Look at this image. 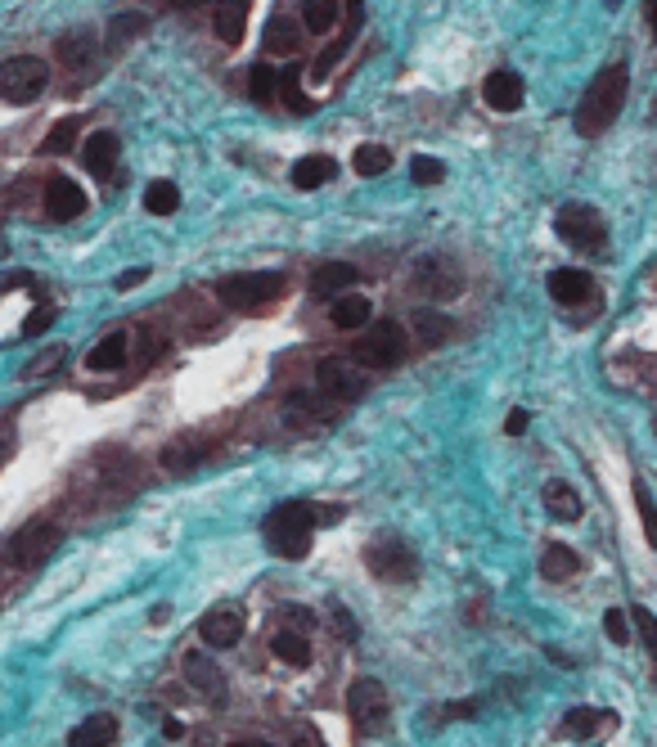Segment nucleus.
Here are the masks:
<instances>
[{
  "instance_id": "obj_27",
  "label": "nucleus",
  "mask_w": 657,
  "mask_h": 747,
  "mask_svg": "<svg viewBox=\"0 0 657 747\" xmlns=\"http://www.w3.org/2000/svg\"><path fill=\"white\" fill-rule=\"evenodd\" d=\"M126 333H108V338H99L95 342V351L86 356V365L95 369V374H108V369H122L126 365Z\"/></svg>"
},
{
  "instance_id": "obj_40",
  "label": "nucleus",
  "mask_w": 657,
  "mask_h": 747,
  "mask_svg": "<svg viewBox=\"0 0 657 747\" xmlns=\"http://www.w3.org/2000/svg\"><path fill=\"white\" fill-rule=\"evenodd\" d=\"M635 504H639V518H644V531H648V545L657 549V504L648 500V486L635 482Z\"/></svg>"
},
{
  "instance_id": "obj_35",
  "label": "nucleus",
  "mask_w": 657,
  "mask_h": 747,
  "mask_svg": "<svg viewBox=\"0 0 657 747\" xmlns=\"http://www.w3.org/2000/svg\"><path fill=\"white\" fill-rule=\"evenodd\" d=\"M297 41H302V36H297V27L288 23L284 14L270 18V27H266V45H270V50H275V54H293Z\"/></svg>"
},
{
  "instance_id": "obj_46",
  "label": "nucleus",
  "mask_w": 657,
  "mask_h": 747,
  "mask_svg": "<svg viewBox=\"0 0 657 747\" xmlns=\"http://www.w3.org/2000/svg\"><path fill=\"white\" fill-rule=\"evenodd\" d=\"M333 617H338V626H342V639H356V621L347 617L342 608H333Z\"/></svg>"
},
{
  "instance_id": "obj_21",
  "label": "nucleus",
  "mask_w": 657,
  "mask_h": 747,
  "mask_svg": "<svg viewBox=\"0 0 657 747\" xmlns=\"http://www.w3.org/2000/svg\"><path fill=\"white\" fill-rule=\"evenodd\" d=\"M117 738V716H108V711H95V716H86L77 729L68 734L72 747H108Z\"/></svg>"
},
{
  "instance_id": "obj_32",
  "label": "nucleus",
  "mask_w": 657,
  "mask_h": 747,
  "mask_svg": "<svg viewBox=\"0 0 657 747\" xmlns=\"http://www.w3.org/2000/svg\"><path fill=\"white\" fill-rule=\"evenodd\" d=\"M180 203V189L176 180H149V189H144V207H149L153 216H171Z\"/></svg>"
},
{
  "instance_id": "obj_42",
  "label": "nucleus",
  "mask_w": 657,
  "mask_h": 747,
  "mask_svg": "<svg viewBox=\"0 0 657 747\" xmlns=\"http://www.w3.org/2000/svg\"><path fill=\"white\" fill-rule=\"evenodd\" d=\"M630 621L639 626V635H644L648 653H653V662H657V617H653L648 608H635V612H630Z\"/></svg>"
},
{
  "instance_id": "obj_44",
  "label": "nucleus",
  "mask_w": 657,
  "mask_h": 747,
  "mask_svg": "<svg viewBox=\"0 0 657 747\" xmlns=\"http://www.w3.org/2000/svg\"><path fill=\"white\" fill-rule=\"evenodd\" d=\"M144 279H149V270H144V266H131V270H122V275H117V293H131V288H140Z\"/></svg>"
},
{
  "instance_id": "obj_38",
  "label": "nucleus",
  "mask_w": 657,
  "mask_h": 747,
  "mask_svg": "<svg viewBox=\"0 0 657 747\" xmlns=\"http://www.w3.org/2000/svg\"><path fill=\"white\" fill-rule=\"evenodd\" d=\"M441 176H446V162H441V158H428V153H419V158L410 162V180H414V185H437Z\"/></svg>"
},
{
  "instance_id": "obj_19",
  "label": "nucleus",
  "mask_w": 657,
  "mask_h": 747,
  "mask_svg": "<svg viewBox=\"0 0 657 747\" xmlns=\"http://www.w3.org/2000/svg\"><path fill=\"white\" fill-rule=\"evenodd\" d=\"M540 500H545V509L554 513L558 522H576V518H581V491H576L572 482H563V477H554V482H545V491H540Z\"/></svg>"
},
{
  "instance_id": "obj_3",
  "label": "nucleus",
  "mask_w": 657,
  "mask_h": 747,
  "mask_svg": "<svg viewBox=\"0 0 657 747\" xmlns=\"http://www.w3.org/2000/svg\"><path fill=\"white\" fill-rule=\"evenodd\" d=\"M59 540H63V531L54 527L50 518H32V522H23V527L14 531V536L0 545V563H9V567H36V563H45V558L59 549Z\"/></svg>"
},
{
  "instance_id": "obj_45",
  "label": "nucleus",
  "mask_w": 657,
  "mask_h": 747,
  "mask_svg": "<svg viewBox=\"0 0 657 747\" xmlns=\"http://www.w3.org/2000/svg\"><path fill=\"white\" fill-rule=\"evenodd\" d=\"M527 419H531L527 410H509V419H504V432H509V437H522V432H527Z\"/></svg>"
},
{
  "instance_id": "obj_33",
  "label": "nucleus",
  "mask_w": 657,
  "mask_h": 747,
  "mask_svg": "<svg viewBox=\"0 0 657 747\" xmlns=\"http://www.w3.org/2000/svg\"><path fill=\"white\" fill-rule=\"evenodd\" d=\"M351 167H356L360 176H369V180H374V176H383V171L392 167V153H387L383 144H360V149H356V158H351Z\"/></svg>"
},
{
  "instance_id": "obj_6",
  "label": "nucleus",
  "mask_w": 657,
  "mask_h": 747,
  "mask_svg": "<svg viewBox=\"0 0 657 747\" xmlns=\"http://www.w3.org/2000/svg\"><path fill=\"white\" fill-rule=\"evenodd\" d=\"M347 711H351V725H356L360 734H383V729L392 725V702H387L383 680H374V675H360V680H351Z\"/></svg>"
},
{
  "instance_id": "obj_13",
  "label": "nucleus",
  "mask_w": 657,
  "mask_h": 747,
  "mask_svg": "<svg viewBox=\"0 0 657 747\" xmlns=\"http://www.w3.org/2000/svg\"><path fill=\"white\" fill-rule=\"evenodd\" d=\"M482 95H486V104H491L495 113H518V108H522V99H527V86H522V77H518V72H509V68H495L491 77L482 81Z\"/></svg>"
},
{
  "instance_id": "obj_39",
  "label": "nucleus",
  "mask_w": 657,
  "mask_h": 747,
  "mask_svg": "<svg viewBox=\"0 0 657 747\" xmlns=\"http://www.w3.org/2000/svg\"><path fill=\"white\" fill-rule=\"evenodd\" d=\"M279 90H284V104L293 108V113H311V108H315L311 99L302 95V86H297V68H288L284 77H279Z\"/></svg>"
},
{
  "instance_id": "obj_7",
  "label": "nucleus",
  "mask_w": 657,
  "mask_h": 747,
  "mask_svg": "<svg viewBox=\"0 0 657 747\" xmlns=\"http://www.w3.org/2000/svg\"><path fill=\"white\" fill-rule=\"evenodd\" d=\"M401 351H405V333L396 320H369L365 329H360L356 360L365 369H396L401 365Z\"/></svg>"
},
{
  "instance_id": "obj_18",
  "label": "nucleus",
  "mask_w": 657,
  "mask_h": 747,
  "mask_svg": "<svg viewBox=\"0 0 657 747\" xmlns=\"http://www.w3.org/2000/svg\"><path fill=\"white\" fill-rule=\"evenodd\" d=\"M185 680L194 684V689H203L212 702H225V680L207 653H185Z\"/></svg>"
},
{
  "instance_id": "obj_36",
  "label": "nucleus",
  "mask_w": 657,
  "mask_h": 747,
  "mask_svg": "<svg viewBox=\"0 0 657 747\" xmlns=\"http://www.w3.org/2000/svg\"><path fill=\"white\" fill-rule=\"evenodd\" d=\"M77 131H81V117H63V122L54 126L50 135H45L41 149H45V153H68L72 144H77Z\"/></svg>"
},
{
  "instance_id": "obj_28",
  "label": "nucleus",
  "mask_w": 657,
  "mask_h": 747,
  "mask_svg": "<svg viewBox=\"0 0 657 747\" xmlns=\"http://www.w3.org/2000/svg\"><path fill=\"white\" fill-rule=\"evenodd\" d=\"M540 572H545V581H567V576L581 572V554L567 545H545V554H540Z\"/></svg>"
},
{
  "instance_id": "obj_16",
  "label": "nucleus",
  "mask_w": 657,
  "mask_h": 747,
  "mask_svg": "<svg viewBox=\"0 0 657 747\" xmlns=\"http://www.w3.org/2000/svg\"><path fill=\"white\" fill-rule=\"evenodd\" d=\"M117 153H122V140H117L113 131H95L86 140V149H81V162H86V171L90 176H99V180H108L113 176V162H117Z\"/></svg>"
},
{
  "instance_id": "obj_37",
  "label": "nucleus",
  "mask_w": 657,
  "mask_h": 747,
  "mask_svg": "<svg viewBox=\"0 0 657 747\" xmlns=\"http://www.w3.org/2000/svg\"><path fill=\"white\" fill-rule=\"evenodd\" d=\"M144 27H149V18H140V14H122V18H113V27H108V45H126L131 36H140Z\"/></svg>"
},
{
  "instance_id": "obj_41",
  "label": "nucleus",
  "mask_w": 657,
  "mask_h": 747,
  "mask_svg": "<svg viewBox=\"0 0 657 747\" xmlns=\"http://www.w3.org/2000/svg\"><path fill=\"white\" fill-rule=\"evenodd\" d=\"M603 630H608L612 644H626V639H630V617L621 608H608V612H603Z\"/></svg>"
},
{
  "instance_id": "obj_12",
  "label": "nucleus",
  "mask_w": 657,
  "mask_h": 747,
  "mask_svg": "<svg viewBox=\"0 0 657 747\" xmlns=\"http://www.w3.org/2000/svg\"><path fill=\"white\" fill-rule=\"evenodd\" d=\"M198 635L207 648H234L243 639V608L239 603H221V608H207L198 621Z\"/></svg>"
},
{
  "instance_id": "obj_5",
  "label": "nucleus",
  "mask_w": 657,
  "mask_h": 747,
  "mask_svg": "<svg viewBox=\"0 0 657 747\" xmlns=\"http://www.w3.org/2000/svg\"><path fill=\"white\" fill-rule=\"evenodd\" d=\"M284 293V275L279 270H248V275H230L216 284V297L230 311H257V306L275 302Z\"/></svg>"
},
{
  "instance_id": "obj_30",
  "label": "nucleus",
  "mask_w": 657,
  "mask_h": 747,
  "mask_svg": "<svg viewBox=\"0 0 657 747\" xmlns=\"http://www.w3.org/2000/svg\"><path fill=\"white\" fill-rule=\"evenodd\" d=\"M608 711H594V707H572L563 716V725H558V734H567V738H590L599 725H608Z\"/></svg>"
},
{
  "instance_id": "obj_25",
  "label": "nucleus",
  "mask_w": 657,
  "mask_h": 747,
  "mask_svg": "<svg viewBox=\"0 0 657 747\" xmlns=\"http://www.w3.org/2000/svg\"><path fill=\"white\" fill-rule=\"evenodd\" d=\"M356 279H360V270L351 266V261H324V266H315L311 288L315 293H342V288H351Z\"/></svg>"
},
{
  "instance_id": "obj_14",
  "label": "nucleus",
  "mask_w": 657,
  "mask_h": 747,
  "mask_svg": "<svg viewBox=\"0 0 657 747\" xmlns=\"http://www.w3.org/2000/svg\"><path fill=\"white\" fill-rule=\"evenodd\" d=\"M45 212L54 216V221H72V216L86 212V194H81V185L72 176H50V185H45Z\"/></svg>"
},
{
  "instance_id": "obj_22",
  "label": "nucleus",
  "mask_w": 657,
  "mask_h": 747,
  "mask_svg": "<svg viewBox=\"0 0 657 747\" xmlns=\"http://www.w3.org/2000/svg\"><path fill=\"white\" fill-rule=\"evenodd\" d=\"M333 171H338V162L329 158V153H306V158L293 162V185L297 189H320L333 180Z\"/></svg>"
},
{
  "instance_id": "obj_50",
  "label": "nucleus",
  "mask_w": 657,
  "mask_h": 747,
  "mask_svg": "<svg viewBox=\"0 0 657 747\" xmlns=\"http://www.w3.org/2000/svg\"><path fill=\"white\" fill-rule=\"evenodd\" d=\"M0 459H5V455H0Z\"/></svg>"
},
{
  "instance_id": "obj_2",
  "label": "nucleus",
  "mask_w": 657,
  "mask_h": 747,
  "mask_svg": "<svg viewBox=\"0 0 657 747\" xmlns=\"http://www.w3.org/2000/svg\"><path fill=\"white\" fill-rule=\"evenodd\" d=\"M315 527H320V509L306 500H288L279 509H270L266 518V549L279 558H306L311 554V540H315Z\"/></svg>"
},
{
  "instance_id": "obj_47",
  "label": "nucleus",
  "mask_w": 657,
  "mask_h": 747,
  "mask_svg": "<svg viewBox=\"0 0 657 747\" xmlns=\"http://www.w3.org/2000/svg\"><path fill=\"white\" fill-rule=\"evenodd\" d=\"M644 23H648V36L657 41V0H648V5H644Z\"/></svg>"
},
{
  "instance_id": "obj_1",
  "label": "nucleus",
  "mask_w": 657,
  "mask_h": 747,
  "mask_svg": "<svg viewBox=\"0 0 657 747\" xmlns=\"http://www.w3.org/2000/svg\"><path fill=\"white\" fill-rule=\"evenodd\" d=\"M626 90H630V68H626V63H608V68H603L599 77L585 86L581 104H576L572 126L585 135V140L603 135L612 122H617L621 108H626Z\"/></svg>"
},
{
  "instance_id": "obj_10",
  "label": "nucleus",
  "mask_w": 657,
  "mask_h": 747,
  "mask_svg": "<svg viewBox=\"0 0 657 747\" xmlns=\"http://www.w3.org/2000/svg\"><path fill=\"white\" fill-rule=\"evenodd\" d=\"M315 387H320L329 401H360L369 383H365V374H360V360L324 356V360H315Z\"/></svg>"
},
{
  "instance_id": "obj_31",
  "label": "nucleus",
  "mask_w": 657,
  "mask_h": 747,
  "mask_svg": "<svg viewBox=\"0 0 657 747\" xmlns=\"http://www.w3.org/2000/svg\"><path fill=\"white\" fill-rule=\"evenodd\" d=\"M306 32H333L338 27V0H302Z\"/></svg>"
},
{
  "instance_id": "obj_11",
  "label": "nucleus",
  "mask_w": 657,
  "mask_h": 747,
  "mask_svg": "<svg viewBox=\"0 0 657 747\" xmlns=\"http://www.w3.org/2000/svg\"><path fill=\"white\" fill-rule=\"evenodd\" d=\"M414 288L437 297V302H450L464 288V275H459V266L450 257H423L414 261Z\"/></svg>"
},
{
  "instance_id": "obj_43",
  "label": "nucleus",
  "mask_w": 657,
  "mask_h": 747,
  "mask_svg": "<svg viewBox=\"0 0 657 747\" xmlns=\"http://www.w3.org/2000/svg\"><path fill=\"white\" fill-rule=\"evenodd\" d=\"M50 324H54V311H50V306H41V311H32L23 320V338H36V333L50 329Z\"/></svg>"
},
{
  "instance_id": "obj_17",
  "label": "nucleus",
  "mask_w": 657,
  "mask_h": 747,
  "mask_svg": "<svg viewBox=\"0 0 657 747\" xmlns=\"http://www.w3.org/2000/svg\"><path fill=\"white\" fill-rule=\"evenodd\" d=\"M590 293H594V279L576 266H563L549 275V297H554L558 306H581Z\"/></svg>"
},
{
  "instance_id": "obj_24",
  "label": "nucleus",
  "mask_w": 657,
  "mask_h": 747,
  "mask_svg": "<svg viewBox=\"0 0 657 747\" xmlns=\"http://www.w3.org/2000/svg\"><path fill=\"white\" fill-rule=\"evenodd\" d=\"M54 54H59L68 68H86L90 59H95V32L90 27H77V32H63L59 45H54Z\"/></svg>"
},
{
  "instance_id": "obj_48",
  "label": "nucleus",
  "mask_w": 657,
  "mask_h": 747,
  "mask_svg": "<svg viewBox=\"0 0 657 747\" xmlns=\"http://www.w3.org/2000/svg\"><path fill=\"white\" fill-rule=\"evenodd\" d=\"M171 5H176V9H198L203 0H171Z\"/></svg>"
},
{
  "instance_id": "obj_26",
  "label": "nucleus",
  "mask_w": 657,
  "mask_h": 747,
  "mask_svg": "<svg viewBox=\"0 0 657 747\" xmlns=\"http://www.w3.org/2000/svg\"><path fill=\"white\" fill-rule=\"evenodd\" d=\"M329 320L338 324V329H365V324L374 320V306H369V297L347 293V297H338V302H333Z\"/></svg>"
},
{
  "instance_id": "obj_49",
  "label": "nucleus",
  "mask_w": 657,
  "mask_h": 747,
  "mask_svg": "<svg viewBox=\"0 0 657 747\" xmlns=\"http://www.w3.org/2000/svg\"><path fill=\"white\" fill-rule=\"evenodd\" d=\"M648 117H653V122H657V95H653V108H648Z\"/></svg>"
},
{
  "instance_id": "obj_8",
  "label": "nucleus",
  "mask_w": 657,
  "mask_h": 747,
  "mask_svg": "<svg viewBox=\"0 0 657 747\" xmlns=\"http://www.w3.org/2000/svg\"><path fill=\"white\" fill-rule=\"evenodd\" d=\"M45 81H50V68L36 54H14V59L0 63V99H9V104H32L45 90Z\"/></svg>"
},
{
  "instance_id": "obj_23",
  "label": "nucleus",
  "mask_w": 657,
  "mask_h": 747,
  "mask_svg": "<svg viewBox=\"0 0 657 747\" xmlns=\"http://www.w3.org/2000/svg\"><path fill=\"white\" fill-rule=\"evenodd\" d=\"M270 648H275V657H279V662H288V666H306V662H311V639H306V630L279 626L275 635H270Z\"/></svg>"
},
{
  "instance_id": "obj_15",
  "label": "nucleus",
  "mask_w": 657,
  "mask_h": 747,
  "mask_svg": "<svg viewBox=\"0 0 657 747\" xmlns=\"http://www.w3.org/2000/svg\"><path fill=\"white\" fill-rule=\"evenodd\" d=\"M360 18H365V9H360V0H347V23H342V32H338V41L329 45V50L320 54V59L311 63V77L315 81H324L333 72V63L342 59V54H347V45L356 41V27H360Z\"/></svg>"
},
{
  "instance_id": "obj_20",
  "label": "nucleus",
  "mask_w": 657,
  "mask_h": 747,
  "mask_svg": "<svg viewBox=\"0 0 657 747\" xmlns=\"http://www.w3.org/2000/svg\"><path fill=\"white\" fill-rule=\"evenodd\" d=\"M248 5L252 0H216V36H221L225 45H239L243 41V27H248Z\"/></svg>"
},
{
  "instance_id": "obj_4",
  "label": "nucleus",
  "mask_w": 657,
  "mask_h": 747,
  "mask_svg": "<svg viewBox=\"0 0 657 747\" xmlns=\"http://www.w3.org/2000/svg\"><path fill=\"white\" fill-rule=\"evenodd\" d=\"M554 234L576 252H603L608 248V225H603L599 207H590V203H563L558 207Z\"/></svg>"
},
{
  "instance_id": "obj_29",
  "label": "nucleus",
  "mask_w": 657,
  "mask_h": 747,
  "mask_svg": "<svg viewBox=\"0 0 657 747\" xmlns=\"http://www.w3.org/2000/svg\"><path fill=\"white\" fill-rule=\"evenodd\" d=\"M414 333H419L423 347H441L455 333V320L446 311H414Z\"/></svg>"
},
{
  "instance_id": "obj_34",
  "label": "nucleus",
  "mask_w": 657,
  "mask_h": 747,
  "mask_svg": "<svg viewBox=\"0 0 657 747\" xmlns=\"http://www.w3.org/2000/svg\"><path fill=\"white\" fill-rule=\"evenodd\" d=\"M275 90H279V72L270 68V63H257V68L248 72V95H252V104H270V99H275Z\"/></svg>"
},
{
  "instance_id": "obj_9",
  "label": "nucleus",
  "mask_w": 657,
  "mask_h": 747,
  "mask_svg": "<svg viewBox=\"0 0 657 747\" xmlns=\"http://www.w3.org/2000/svg\"><path fill=\"white\" fill-rule=\"evenodd\" d=\"M365 563L378 581H414L419 576V554L401 536H383L365 549Z\"/></svg>"
}]
</instances>
